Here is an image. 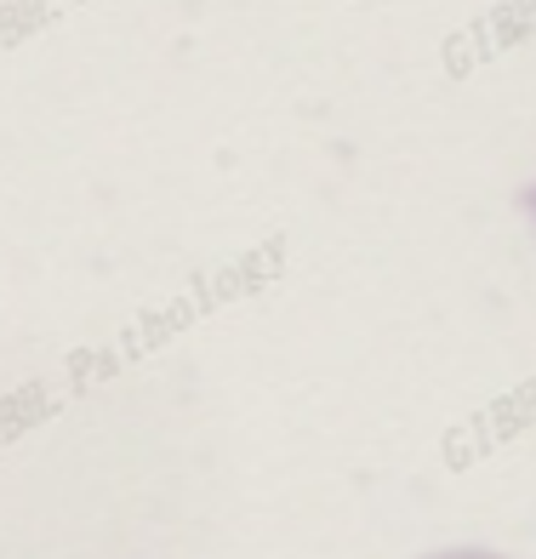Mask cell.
I'll return each mask as SVG.
<instances>
[]
</instances>
